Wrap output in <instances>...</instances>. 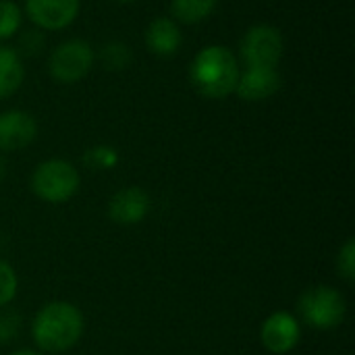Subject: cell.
<instances>
[{
    "label": "cell",
    "instance_id": "obj_1",
    "mask_svg": "<svg viewBox=\"0 0 355 355\" xmlns=\"http://www.w3.org/2000/svg\"><path fill=\"white\" fill-rule=\"evenodd\" d=\"M237 56L220 44L202 48L189 64V83L208 100H225L235 94L239 79Z\"/></svg>",
    "mask_w": 355,
    "mask_h": 355
},
{
    "label": "cell",
    "instance_id": "obj_2",
    "mask_svg": "<svg viewBox=\"0 0 355 355\" xmlns=\"http://www.w3.org/2000/svg\"><path fill=\"white\" fill-rule=\"evenodd\" d=\"M83 314L71 302L46 304L31 322L33 343L48 354H62L75 347L83 335Z\"/></svg>",
    "mask_w": 355,
    "mask_h": 355
},
{
    "label": "cell",
    "instance_id": "obj_3",
    "mask_svg": "<svg viewBox=\"0 0 355 355\" xmlns=\"http://www.w3.org/2000/svg\"><path fill=\"white\" fill-rule=\"evenodd\" d=\"M302 320L316 331L337 329L347 316V302L343 293L331 285H318L302 293L297 302Z\"/></svg>",
    "mask_w": 355,
    "mask_h": 355
},
{
    "label": "cell",
    "instance_id": "obj_4",
    "mask_svg": "<svg viewBox=\"0 0 355 355\" xmlns=\"http://www.w3.org/2000/svg\"><path fill=\"white\" fill-rule=\"evenodd\" d=\"M79 185L81 179L77 168L62 158H48L40 162L31 175V191L48 204L69 202L79 191Z\"/></svg>",
    "mask_w": 355,
    "mask_h": 355
},
{
    "label": "cell",
    "instance_id": "obj_5",
    "mask_svg": "<svg viewBox=\"0 0 355 355\" xmlns=\"http://www.w3.org/2000/svg\"><path fill=\"white\" fill-rule=\"evenodd\" d=\"M96 62V52L89 42L81 37L64 40L48 58V73L56 83L71 85L85 79Z\"/></svg>",
    "mask_w": 355,
    "mask_h": 355
},
{
    "label": "cell",
    "instance_id": "obj_6",
    "mask_svg": "<svg viewBox=\"0 0 355 355\" xmlns=\"http://www.w3.org/2000/svg\"><path fill=\"white\" fill-rule=\"evenodd\" d=\"M285 42L275 25L258 23L252 25L241 40V58L248 67L277 69L283 58Z\"/></svg>",
    "mask_w": 355,
    "mask_h": 355
},
{
    "label": "cell",
    "instance_id": "obj_7",
    "mask_svg": "<svg viewBox=\"0 0 355 355\" xmlns=\"http://www.w3.org/2000/svg\"><path fill=\"white\" fill-rule=\"evenodd\" d=\"M300 339H302V322L285 310L270 314L262 322L260 341L264 349L272 355H285L293 352Z\"/></svg>",
    "mask_w": 355,
    "mask_h": 355
},
{
    "label": "cell",
    "instance_id": "obj_8",
    "mask_svg": "<svg viewBox=\"0 0 355 355\" xmlns=\"http://www.w3.org/2000/svg\"><path fill=\"white\" fill-rule=\"evenodd\" d=\"M79 0H25V15L42 31L69 27L79 15Z\"/></svg>",
    "mask_w": 355,
    "mask_h": 355
},
{
    "label": "cell",
    "instance_id": "obj_9",
    "mask_svg": "<svg viewBox=\"0 0 355 355\" xmlns=\"http://www.w3.org/2000/svg\"><path fill=\"white\" fill-rule=\"evenodd\" d=\"M37 137L35 119L19 108L0 112V152H17Z\"/></svg>",
    "mask_w": 355,
    "mask_h": 355
},
{
    "label": "cell",
    "instance_id": "obj_10",
    "mask_svg": "<svg viewBox=\"0 0 355 355\" xmlns=\"http://www.w3.org/2000/svg\"><path fill=\"white\" fill-rule=\"evenodd\" d=\"M150 212V196L141 187L119 189L108 204V216L121 227L139 225Z\"/></svg>",
    "mask_w": 355,
    "mask_h": 355
},
{
    "label": "cell",
    "instance_id": "obj_11",
    "mask_svg": "<svg viewBox=\"0 0 355 355\" xmlns=\"http://www.w3.org/2000/svg\"><path fill=\"white\" fill-rule=\"evenodd\" d=\"M281 89V75L277 69L248 67L239 73L235 94L245 102H264Z\"/></svg>",
    "mask_w": 355,
    "mask_h": 355
},
{
    "label": "cell",
    "instance_id": "obj_12",
    "mask_svg": "<svg viewBox=\"0 0 355 355\" xmlns=\"http://www.w3.org/2000/svg\"><path fill=\"white\" fill-rule=\"evenodd\" d=\"M146 48L156 54V56H173L179 52L181 44H183V35L181 29L177 25L175 19L171 17H156L150 21V25L146 27Z\"/></svg>",
    "mask_w": 355,
    "mask_h": 355
},
{
    "label": "cell",
    "instance_id": "obj_13",
    "mask_svg": "<svg viewBox=\"0 0 355 355\" xmlns=\"http://www.w3.org/2000/svg\"><path fill=\"white\" fill-rule=\"evenodd\" d=\"M25 79V67L21 56L10 46H0V100L10 98Z\"/></svg>",
    "mask_w": 355,
    "mask_h": 355
},
{
    "label": "cell",
    "instance_id": "obj_14",
    "mask_svg": "<svg viewBox=\"0 0 355 355\" xmlns=\"http://www.w3.org/2000/svg\"><path fill=\"white\" fill-rule=\"evenodd\" d=\"M216 4L218 0H171V12L175 21L196 25L206 21L214 12Z\"/></svg>",
    "mask_w": 355,
    "mask_h": 355
},
{
    "label": "cell",
    "instance_id": "obj_15",
    "mask_svg": "<svg viewBox=\"0 0 355 355\" xmlns=\"http://www.w3.org/2000/svg\"><path fill=\"white\" fill-rule=\"evenodd\" d=\"M100 60H102L104 69H108V71H123V69H127L131 64L133 54H131V48L125 42L112 40V42L102 46Z\"/></svg>",
    "mask_w": 355,
    "mask_h": 355
},
{
    "label": "cell",
    "instance_id": "obj_16",
    "mask_svg": "<svg viewBox=\"0 0 355 355\" xmlns=\"http://www.w3.org/2000/svg\"><path fill=\"white\" fill-rule=\"evenodd\" d=\"M83 164L92 171H112L119 164V152L112 146H92L83 152Z\"/></svg>",
    "mask_w": 355,
    "mask_h": 355
},
{
    "label": "cell",
    "instance_id": "obj_17",
    "mask_svg": "<svg viewBox=\"0 0 355 355\" xmlns=\"http://www.w3.org/2000/svg\"><path fill=\"white\" fill-rule=\"evenodd\" d=\"M23 21V10L17 2L12 0H0V42L17 35L21 29Z\"/></svg>",
    "mask_w": 355,
    "mask_h": 355
},
{
    "label": "cell",
    "instance_id": "obj_18",
    "mask_svg": "<svg viewBox=\"0 0 355 355\" xmlns=\"http://www.w3.org/2000/svg\"><path fill=\"white\" fill-rule=\"evenodd\" d=\"M19 289V279L15 268L0 258V308H6L15 297Z\"/></svg>",
    "mask_w": 355,
    "mask_h": 355
},
{
    "label": "cell",
    "instance_id": "obj_19",
    "mask_svg": "<svg viewBox=\"0 0 355 355\" xmlns=\"http://www.w3.org/2000/svg\"><path fill=\"white\" fill-rule=\"evenodd\" d=\"M21 314L6 308H0V345H8L12 343L19 333H21Z\"/></svg>",
    "mask_w": 355,
    "mask_h": 355
},
{
    "label": "cell",
    "instance_id": "obj_20",
    "mask_svg": "<svg viewBox=\"0 0 355 355\" xmlns=\"http://www.w3.org/2000/svg\"><path fill=\"white\" fill-rule=\"evenodd\" d=\"M46 46V37L42 33V29H25L19 37V44H17V54L21 56H37Z\"/></svg>",
    "mask_w": 355,
    "mask_h": 355
},
{
    "label": "cell",
    "instance_id": "obj_21",
    "mask_svg": "<svg viewBox=\"0 0 355 355\" xmlns=\"http://www.w3.org/2000/svg\"><path fill=\"white\" fill-rule=\"evenodd\" d=\"M337 268H339V275L347 281V283H354L355 281V241L354 239H347L343 243V248L339 250V256H337Z\"/></svg>",
    "mask_w": 355,
    "mask_h": 355
},
{
    "label": "cell",
    "instance_id": "obj_22",
    "mask_svg": "<svg viewBox=\"0 0 355 355\" xmlns=\"http://www.w3.org/2000/svg\"><path fill=\"white\" fill-rule=\"evenodd\" d=\"M6 177V160L2 158V154H0V181Z\"/></svg>",
    "mask_w": 355,
    "mask_h": 355
},
{
    "label": "cell",
    "instance_id": "obj_23",
    "mask_svg": "<svg viewBox=\"0 0 355 355\" xmlns=\"http://www.w3.org/2000/svg\"><path fill=\"white\" fill-rule=\"evenodd\" d=\"M10 355H40V352H33V349H17Z\"/></svg>",
    "mask_w": 355,
    "mask_h": 355
},
{
    "label": "cell",
    "instance_id": "obj_24",
    "mask_svg": "<svg viewBox=\"0 0 355 355\" xmlns=\"http://www.w3.org/2000/svg\"><path fill=\"white\" fill-rule=\"evenodd\" d=\"M112 2H121V4H129V2H135V0H112Z\"/></svg>",
    "mask_w": 355,
    "mask_h": 355
}]
</instances>
